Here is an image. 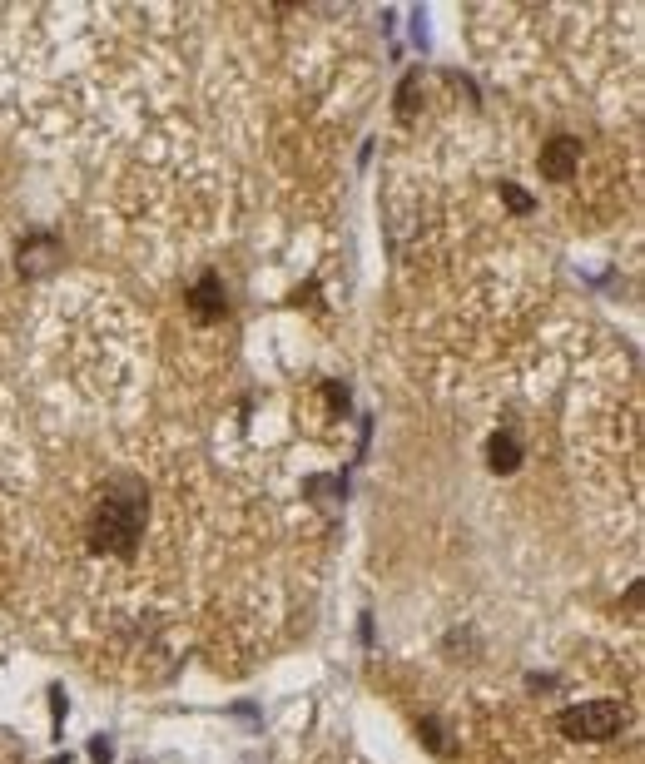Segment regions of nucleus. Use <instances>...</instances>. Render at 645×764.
<instances>
[{
  "label": "nucleus",
  "instance_id": "4",
  "mask_svg": "<svg viewBox=\"0 0 645 764\" xmlns=\"http://www.w3.org/2000/svg\"><path fill=\"white\" fill-rule=\"evenodd\" d=\"M189 308L199 313V318H224V283L209 273V278H199L194 288H189Z\"/></svg>",
  "mask_w": 645,
  "mask_h": 764
},
{
  "label": "nucleus",
  "instance_id": "2",
  "mask_svg": "<svg viewBox=\"0 0 645 764\" xmlns=\"http://www.w3.org/2000/svg\"><path fill=\"white\" fill-rule=\"evenodd\" d=\"M561 730H566V740H611L621 730V705H611V700L576 705L561 715Z\"/></svg>",
  "mask_w": 645,
  "mask_h": 764
},
{
  "label": "nucleus",
  "instance_id": "6",
  "mask_svg": "<svg viewBox=\"0 0 645 764\" xmlns=\"http://www.w3.org/2000/svg\"><path fill=\"white\" fill-rule=\"evenodd\" d=\"M502 194H507V204H512L516 214H526V209H531V199H526V194H521V189H516V184H507V189H502Z\"/></svg>",
  "mask_w": 645,
  "mask_h": 764
},
{
  "label": "nucleus",
  "instance_id": "1",
  "mask_svg": "<svg viewBox=\"0 0 645 764\" xmlns=\"http://www.w3.org/2000/svg\"><path fill=\"white\" fill-rule=\"evenodd\" d=\"M144 507H149L144 487L134 477H115L105 487L95 516H90V531H85L90 551H100V556H129L139 546V531H144Z\"/></svg>",
  "mask_w": 645,
  "mask_h": 764
},
{
  "label": "nucleus",
  "instance_id": "5",
  "mask_svg": "<svg viewBox=\"0 0 645 764\" xmlns=\"http://www.w3.org/2000/svg\"><path fill=\"white\" fill-rule=\"evenodd\" d=\"M487 462H492V472H516V467H521V442H516V432H492Z\"/></svg>",
  "mask_w": 645,
  "mask_h": 764
},
{
  "label": "nucleus",
  "instance_id": "3",
  "mask_svg": "<svg viewBox=\"0 0 645 764\" xmlns=\"http://www.w3.org/2000/svg\"><path fill=\"white\" fill-rule=\"evenodd\" d=\"M576 169H581V139H576V134H556V139H546V149H541V179L566 184Z\"/></svg>",
  "mask_w": 645,
  "mask_h": 764
}]
</instances>
